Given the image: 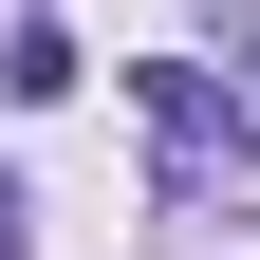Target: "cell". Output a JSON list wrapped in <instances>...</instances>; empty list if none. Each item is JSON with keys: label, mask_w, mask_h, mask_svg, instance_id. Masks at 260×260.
Segmentation results:
<instances>
[{"label": "cell", "mask_w": 260, "mask_h": 260, "mask_svg": "<svg viewBox=\"0 0 260 260\" xmlns=\"http://www.w3.org/2000/svg\"><path fill=\"white\" fill-rule=\"evenodd\" d=\"M0 93H75V19H19L0 38Z\"/></svg>", "instance_id": "obj_2"}, {"label": "cell", "mask_w": 260, "mask_h": 260, "mask_svg": "<svg viewBox=\"0 0 260 260\" xmlns=\"http://www.w3.org/2000/svg\"><path fill=\"white\" fill-rule=\"evenodd\" d=\"M149 130H168L186 168H223V149H260V130H242V93H223L205 56H168V75H149Z\"/></svg>", "instance_id": "obj_1"}]
</instances>
